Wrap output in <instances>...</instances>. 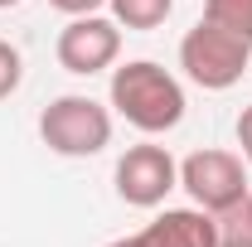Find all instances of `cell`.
<instances>
[{"instance_id": "6da1fadb", "label": "cell", "mask_w": 252, "mask_h": 247, "mask_svg": "<svg viewBox=\"0 0 252 247\" xmlns=\"http://www.w3.org/2000/svg\"><path fill=\"white\" fill-rule=\"evenodd\" d=\"M107 107L122 117L126 126H136L141 136H165L185 122V88L170 68H160L156 59H136L112 68V88H107Z\"/></svg>"}, {"instance_id": "7a4b0ae2", "label": "cell", "mask_w": 252, "mask_h": 247, "mask_svg": "<svg viewBox=\"0 0 252 247\" xmlns=\"http://www.w3.org/2000/svg\"><path fill=\"white\" fill-rule=\"evenodd\" d=\"M39 141L63 160H88L112 146V107H102L97 97L63 93L39 112Z\"/></svg>"}, {"instance_id": "3957f363", "label": "cell", "mask_w": 252, "mask_h": 247, "mask_svg": "<svg viewBox=\"0 0 252 247\" xmlns=\"http://www.w3.org/2000/svg\"><path fill=\"white\" fill-rule=\"evenodd\" d=\"M248 63H252V39H243V34H233V30H219L209 20H199L180 39V68H185L189 83L204 88V93L238 88L243 73H248Z\"/></svg>"}, {"instance_id": "277c9868", "label": "cell", "mask_w": 252, "mask_h": 247, "mask_svg": "<svg viewBox=\"0 0 252 247\" xmlns=\"http://www.w3.org/2000/svg\"><path fill=\"white\" fill-rule=\"evenodd\" d=\"M180 189L189 194L194 209L204 214H223L228 204H238L248 194V160L238 151H194L180 160Z\"/></svg>"}, {"instance_id": "5b68a950", "label": "cell", "mask_w": 252, "mask_h": 247, "mask_svg": "<svg viewBox=\"0 0 252 247\" xmlns=\"http://www.w3.org/2000/svg\"><path fill=\"white\" fill-rule=\"evenodd\" d=\"M117 194L131 209H160L170 199V189H180V160L156 146V141H141V146H126V155L117 160Z\"/></svg>"}, {"instance_id": "8992f818", "label": "cell", "mask_w": 252, "mask_h": 247, "mask_svg": "<svg viewBox=\"0 0 252 247\" xmlns=\"http://www.w3.org/2000/svg\"><path fill=\"white\" fill-rule=\"evenodd\" d=\"M59 68L63 73H78V78H93V73H107L117 54H122V25L112 15H73L59 30Z\"/></svg>"}, {"instance_id": "52a82bcc", "label": "cell", "mask_w": 252, "mask_h": 247, "mask_svg": "<svg viewBox=\"0 0 252 247\" xmlns=\"http://www.w3.org/2000/svg\"><path fill=\"white\" fill-rule=\"evenodd\" d=\"M107 247H219V228H214V214L204 209H165L156 214L141 233L131 238H112Z\"/></svg>"}, {"instance_id": "ba28073f", "label": "cell", "mask_w": 252, "mask_h": 247, "mask_svg": "<svg viewBox=\"0 0 252 247\" xmlns=\"http://www.w3.org/2000/svg\"><path fill=\"white\" fill-rule=\"evenodd\" d=\"M112 20L122 30H160L175 10V0H107Z\"/></svg>"}, {"instance_id": "9c48e42d", "label": "cell", "mask_w": 252, "mask_h": 247, "mask_svg": "<svg viewBox=\"0 0 252 247\" xmlns=\"http://www.w3.org/2000/svg\"><path fill=\"white\" fill-rule=\"evenodd\" d=\"M214 228H219V247H252V189L223 214H214Z\"/></svg>"}, {"instance_id": "30bf717a", "label": "cell", "mask_w": 252, "mask_h": 247, "mask_svg": "<svg viewBox=\"0 0 252 247\" xmlns=\"http://www.w3.org/2000/svg\"><path fill=\"white\" fill-rule=\"evenodd\" d=\"M204 20L252 39V0H204Z\"/></svg>"}, {"instance_id": "8fae6325", "label": "cell", "mask_w": 252, "mask_h": 247, "mask_svg": "<svg viewBox=\"0 0 252 247\" xmlns=\"http://www.w3.org/2000/svg\"><path fill=\"white\" fill-rule=\"evenodd\" d=\"M20 83H25V59L10 39H0V102L20 93Z\"/></svg>"}, {"instance_id": "7c38bea8", "label": "cell", "mask_w": 252, "mask_h": 247, "mask_svg": "<svg viewBox=\"0 0 252 247\" xmlns=\"http://www.w3.org/2000/svg\"><path fill=\"white\" fill-rule=\"evenodd\" d=\"M49 5H54V10H63V15L73 20V15H97L107 0H49Z\"/></svg>"}, {"instance_id": "4fadbf2b", "label": "cell", "mask_w": 252, "mask_h": 247, "mask_svg": "<svg viewBox=\"0 0 252 247\" xmlns=\"http://www.w3.org/2000/svg\"><path fill=\"white\" fill-rule=\"evenodd\" d=\"M238 146H243V160L252 165V107H243V117H238Z\"/></svg>"}, {"instance_id": "5bb4252c", "label": "cell", "mask_w": 252, "mask_h": 247, "mask_svg": "<svg viewBox=\"0 0 252 247\" xmlns=\"http://www.w3.org/2000/svg\"><path fill=\"white\" fill-rule=\"evenodd\" d=\"M15 5H20V0H0V10H15Z\"/></svg>"}]
</instances>
